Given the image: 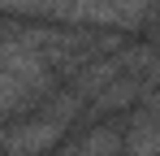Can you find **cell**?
<instances>
[{
  "label": "cell",
  "mask_w": 160,
  "mask_h": 156,
  "mask_svg": "<svg viewBox=\"0 0 160 156\" xmlns=\"http://www.w3.org/2000/svg\"><path fill=\"white\" fill-rule=\"evenodd\" d=\"M61 156H121V134L108 130V126H100V130H91L87 139L69 143Z\"/></svg>",
  "instance_id": "1"
}]
</instances>
